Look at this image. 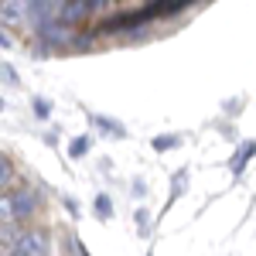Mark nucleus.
<instances>
[{
	"instance_id": "f257e3e1",
	"label": "nucleus",
	"mask_w": 256,
	"mask_h": 256,
	"mask_svg": "<svg viewBox=\"0 0 256 256\" xmlns=\"http://www.w3.org/2000/svg\"><path fill=\"white\" fill-rule=\"evenodd\" d=\"M14 253L18 256H52V239L44 229H24L14 239Z\"/></svg>"
},
{
	"instance_id": "f03ea898",
	"label": "nucleus",
	"mask_w": 256,
	"mask_h": 256,
	"mask_svg": "<svg viewBox=\"0 0 256 256\" xmlns=\"http://www.w3.org/2000/svg\"><path fill=\"white\" fill-rule=\"evenodd\" d=\"M7 205H10V216L18 218V222H24V218H31L38 212V195L31 188H18L14 195L7 198Z\"/></svg>"
},
{
	"instance_id": "7ed1b4c3",
	"label": "nucleus",
	"mask_w": 256,
	"mask_h": 256,
	"mask_svg": "<svg viewBox=\"0 0 256 256\" xmlns=\"http://www.w3.org/2000/svg\"><path fill=\"white\" fill-rule=\"evenodd\" d=\"M86 18H89V4L86 0H62L58 10H55V20L65 24V28H79Z\"/></svg>"
},
{
	"instance_id": "20e7f679",
	"label": "nucleus",
	"mask_w": 256,
	"mask_h": 256,
	"mask_svg": "<svg viewBox=\"0 0 256 256\" xmlns=\"http://www.w3.org/2000/svg\"><path fill=\"white\" fill-rule=\"evenodd\" d=\"M62 0H24V18L31 20L34 28L41 24H48V20H55V10H58Z\"/></svg>"
},
{
	"instance_id": "39448f33",
	"label": "nucleus",
	"mask_w": 256,
	"mask_h": 256,
	"mask_svg": "<svg viewBox=\"0 0 256 256\" xmlns=\"http://www.w3.org/2000/svg\"><path fill=\"white\" fill-rule=\"evenodd\" d=\"M38 34L44 38L48 48H62V44H68V38H72V28H65V24H58V20H48V24L38 28Z\"/></svg>"
},
{
	"instance_id": "423d86ee",
	"label": "nucleus",
	"mask_w": 256,
	"mask_h": 256,
	"mask_svg": "<svg viewBox=\"0 0 256 256\" xmlns=\"http://www.w3.org/2000/svg\"><path fill=\"white\" fill-rule=\"evenodd\" d=\"M253 154H256V144H253V140H242V144L236 147V154H232V160H229V174H232V181L242 178V171H246V164L253 160Z\"/></svg>"
},
{
	"instance_id": "0eeeda50",
	"label": "nucleus",
	"mask_w": 256,
	"mask_h": 256,
	"mask_svg": "<svg viewBox=\"0 0 256 256\" xmlns=\"http://www.w3.org/2000/svg\"><path fill=\"white\" fill-rule=\"evenodd\" d=\"M188 184H192V171H188V168H178L174 174H171V192H168V205H164V208H171L178 198L188 192Z\"/></svg>"
},
{
	"instance_id": "6e6552de",
	"label": "nucleus",
	"mask_w": 256,
	"mask_h": 256,
	"mask_svg": "<svg viewBox=\"0 0 256 256\" xmlns=\"http://www.w3.org/2000/svg\"><path fill=\"white\" fill-rule=\"evenodd\" d=\"M89 120H92V126H96L102 137H113V140H123V137H126V126H123V123H116L113 116H99V113H92Z\"/></svg>"
},
{
	"instance_id": "1a4fd4ad",
	"label": "nucleus",
	"mask_w": 256,
	"mask_h": 256,
	"mask_svg": "<svg viewBox=\"0 0 256 256\" xmlns=\"http://www.w3.org/2000/svg\"><path fill=\"white\" fill-rule=\"evenodd\" d=\"M0 18L7 24H24V0H0Z\"/></svg>"
},
{
	"instance_id": "9d476101",
	"label": "nucleus",
	"mask_w": 256,
	"mask_h": 256,
	"mask_svg": "<svg viewBox=\"0 0 256 256\" xmlns=\"http://www.w3.org/2000/svg\"><path fill=\"white\" fill-rule=\"evenodd\" d=\"M92 212H96L99 222H110V218H113V198L106 195V192H99V195L92 198Z\"/></svg>"
},
{
	"instance_id": "9b49d317",
	"label": "nucleus",
	"mask_w": 256,
	"mask_h": 256,
	"mask_svg": "<svg viewBox=\"0 0 256 256\" xmlns=\"http://www.w3.org/2000/svg\"><path fill=\"white\" fill-rule=\"evenodd\" d=\"M184 144V137L181 134H158V137L150 140V147L158 150V154H164V150H174V147H181Z\"/></svg>"
},
{
	"instance_id": "f8f14e48",
	"label": "nucleus",
	"mask_w": 256,
	"mask_h": 256,
	"mask_svg": "<svg viewBox=\"0 0 256 256\" xmlns=\"http://www.w3.org/2000/svg\"><path fill=\"white\" fill-rule=\"evenodd\" d=\"M89 147H92V137H86V134H82V137H72V140H68L65 154H68L72 160H79V158H86V154H89Z\"/></svg>"
},
{
	"instance_id": "ddd939ff",
	"label": "nucleus",
	"mask_w": 256,
	"mask_h": 256,
	"mask_svg": "<svg viewBox=\"0 0 256 256\" xmlns=\"http://www.w3.org/2000/svg\"><path fill=\"white\" fill-rule=\"evenodd\" d=\"M10 181H14V164L7 154H0V188H7Z\"/></svg>"
},
{
	"instance_id": "4468645a",
	"label": "nucleus",
	"mask_w": 256,
	"mask_h": 256,
	"mask_svg": "<svg viewBox=\"0 0 256 256\" xmlns=\"http://www.w3.org/2000/svg\"><path fill=\"white\" fill-rule=\"evenodd\" d=\"M134 218H137V232H140V236H150V212H147L144 205L134 212Z\"/></svg>"
},
{
	"instance_id": "2eb2a0df",
	"label": "nucleus",
	"mask_w": 256,
	"mask_h": 256,
	"mask_svg": "<svg viewBox=\"0 0 256 256\" xmlns=\"http://www.w3.org/2000/svg\"><path fill=\"white\" fill-rule=\"evenodd\" d=\"M31 106H34V116H38V120H48V116H52V102H48V99H34V102H31Z\"/></svg>"
},
{
	"instance_id": "dca6fc26",
	"label": "nucleus",
	"mask_w": 256,
	"mask_h": 256,
	"mask_svg": "<svg viewBox=\"0 0 256 256\" xmlns=\"http://www.w3.org/2000/svg\"><path fill=\"white\" fill-rule=\"evenodd\" d=\"M0 82H7V86H18V72L10 68V65H0Z\"/></svg>"
},
{
	"instance_id": "f3484780",
	"label": "nucleus",
	"mask_w": 256,
	"mask_h": 256,
	"mask_svg": "<svg viewBox=\"0 0 256 256\" xmlns=\"http://www.w3.org/2000/svg\"><path fill=\"white\" fill-rule=\"evenodd\" d=\"M62 205H65V212H68V216H79V202H76L72 195H62Z\"/></svg>"
},
{
	"instance_id": "a211bd4d",
	"label": "nucleus",
	"mask_w": 256,
	"mask_h": 256,
	"mask_svg": "<svg viewBox=\"0 0 256 256\" xmlns=\"http://www.w3.org/2000/svg\"><path fill=\"white\" fill-rule=\"evenodd\" d=\"M130 195H134V198H144V195H147V181H140V178H137V181L130 184Z\"/></svg>"
},
{
	"instance_id": "6ab92c4d",
	"label": "nucleus",
	"mask_w": 256,
	"mask_h": 256,
	"mask_svg": "<svg viewBox=\"0 0 256 256\" xmlns=\"http://www.w3.org/2000/svg\"><path fill=\"white\" fill-rule=\"evenodd\" d=\"M10 205H7V198H0V222H10Z\"/></svg>"
},
{
	"instance_id": "aec40b11",
	"label": "nucleus",
	"mask_w": 256,
	"mask_h": 256,
	"mask_svg": "<svg viewBox=\"0 0 256 256\" xmlns=\"http://www.w3.org/2000/svg\"><path fill=\"white\" fill-rule=\"evenodd\" d=\"M0 48H7V52H10V48H14V41L7 38V31H4V28H0Z\"/></svg>"
},
{
	"instance_id": "412c9836",
	"label": "nucleus",
	"mask_w": 256,
	"mask_h": 256,
	"mask_svg": "<svg viewBox=\"0 0 256 256\" xmlns=\"http://www.w3.org/2000/svg\"><path fill=\"white\" fill-rule=\"evenodd\" d=\"M239 106H242V99H229V102H226V110H229V113H236Z\"/></svg>"
},
{
	"instance_id": "4be33fe9",
	"label": "nucleus",
	"mask_w": 256,
	"mask_h": 256,
	"mask_svg": "<svg viewBox=\"0 0 256 256\" xmlns=\"http://www.w3.org/2000/svg\"><path fill=\"white\" fill-rule=\"evenodd\" d=\"M0 110H4V99H0Z\"/></svg>"
},
{
	"instance_id": "5701e85b",
	"label": "nucleus",
	"mask_w": 256,
	"mask_h": 256,
	"mask_svg": "<svg viewBox=\"0 0 256 256\" xmlns=\"http://www.w3.org/2000/svg\"><path fill=\"white\" fill-rule=\"evenodd\" d=\"M147 256H154V253H147Z\"/></svg>"
}]
</instances>
